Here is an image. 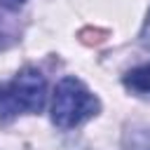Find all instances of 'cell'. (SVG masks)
<instances>
[{"label": "cell", "instance_id": "6", "mask_svg": "<svg viewBox=\"0 0 150 150\" xmlns=\"http://www.w3.org/2000/svg\"><path fill=\"white\" fill-rule=\"evenodd\" d=\"M23 2H26V0H0V7L7 9V12H16V9L23 7Z\"/></svg>", "mask_w": 150, "mask_h": 150}, {"label": "cell", "instance_id": "2", "mask_svg": "<svg viewBox=\"0 0 150 150\" xmlns=\"http://www.w3.org/2000/svg\"><path fill=\"white\" fill-rule=\"evenodd\" d=\"M101 112V101L73 75L59 80L52 98V122L59 129H75Z\"/></svg>", "mask_w": 150, "mask_h": 150}, {"label": "cell", "instance_id": "5", "mask_svg": "<svg viewBox=\"0 0 150 150\" xmlns=\"http://www.w3.org/2000/svg\"><path fill=\"white\" fill-rule=\"evenodd\" d=\"M16 38H19V28H16V23H12V21L5 19V16H0V49L14 45Z\"/></svg>", "mask_w": 150, "mask_h": 150}, {"label": "cell", "instance_id": "1", "mask_svg": "<svg viewBox=\"0 0 150 150\" xmlns=\"http://www.w3.org/2000/svg\"><path fill=\"white\" fill-rule=\"evenodd\" d=\"M47 103L45 75L26 66L12 80L0 82V122H9L19 115H38Z\"/></svg>", "mask_w": 150, "mask_h": 150}, {"label": "cell", "instance_id": "3", "mask_svg": "<svg viewBox=\"0 0 150 150\" xmlns=\"http://www.w3.org/2000/svg\"><path fill=\"white\" fill-rule=\"evenodd\" d=\"M122 84L136 96H148L150 94V63H143V66L127 70L122 77Z\"/></svg>", "mask_w": 150, "mask_h": 150}, {"label": "cell", "instance_id": "4", "mask_svg": "<svg viewBox=\"0 0 150 150\" xmlns=\"http://www.w3.org/2000/svg\"><path fill=\"white\" fill-rule=\"evenodd\" d=\"M122 150H150V127L131 124L122 134Z\"/></svg>", "mask_w": 150, "mask_h": 150}]
</instances>
